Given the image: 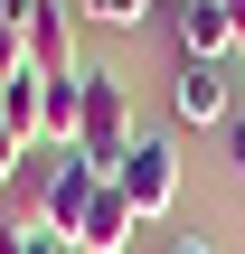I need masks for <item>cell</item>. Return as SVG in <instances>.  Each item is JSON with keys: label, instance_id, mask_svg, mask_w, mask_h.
Wrapping results in <instances>:
<instances>
[{"label": "cell", "instance_id": "cell-11", "mask_svg": "<svg viewBox=\"0 0 245 254\" xmlns=\"http://www.w3.org/2000/svg\"><path fill=\"white\" fill-rule=\"evenodd\" d=\"M19 254H76V245H66V236H47V226H28V236H19Z\"/></svg>", "mask_w": 245, "mask_h": 254}, {"label": "cell", "instance_id": "cell-4", "mask_svg": "<svg viewBox=\"0 0 245 254\" xmlns=\"http://www.w3.org/2000/svg\"><path fill=\"white\" fill-rule=\"evenodd\" d=\"M113 189L132 198V217H170V198H179V151H170V132H132Z\"/></svg>", "mask_w": 245, "mask_h": 254}, {"label": "cell", "instance_id": "cell-12", "mask_svg": "<svg viewBox=\"0 0 245 254\" xmlns=\"http://www.w3.org/2000/svg\"><path fill=\"white\" fill-rule=\"evenodd\" d=\"M9 179H19V132L0 123V189H9Z\"/></svg>", "mask_w": 245, "mask_h": 254}, {"label": "cell", "instance_id": "cell-8", "mask_svg": "<svg viewBox=\"0 0 245 254\" xmlns=\"http://www.w3.org/2000/svg\"><path fill=\"white\" fill-rule=\"evenodd\" d=\"M0 123L19 132V151H28V141H47V75H19V85L0 94Z\"/></svg>", "mask_w": 245, "mask_h": 254}, {"label": "cell", "instance_id": "cell-3", "mask_svg": "<svg viewBox=\"0 0 245 254\" xmlns=\"http://www.w3.org/2000/svg\"><path fill=\"white\" fill-rule=\"evenodd\" d=\"M0 28H19L28 75H47V85H66V75H76V28H66V0H0Z\"/></svg>", "mask_w": 245, "mask_h": 254}, {"label": "cell", "instance_id": "cell-16", "mask_svg": "<svg viewBox=\"0 0 245 254\" xmlns=\"http://www.w3.org/2000/svg\"><path fill=\"white\" fill-rule=\"evenodd\" d=\"M161 9H189V0H161Z\"/></svg>", "mask_w": 245, "mask_h": 254}, {"label": "cell", "instance_id": "cell-14", "mask_svg": "<svg viewBox=\"0 0 245 254\" xmlns=\"http://www.w3.org/2000/svg\"><path fill=\"white\" fill-rule=\"evenodd\" d=\"M217 9H227V28H236V47H245V0H217Z\"/></svg>", "mask_w": 245, "mask_h": 254}, {"label": "cell", "instance_id": "cell-1", "mask_svg": "<svg viewBox=\"0 0 245 254\" xmlns=\"http://www.w3.org/2000/svg\"><path fill=\"white\" fill-rule=\"evenodd\" d=\"M76 85H85V113H76V151H85V160L113 179V170H123V151H132V85H123L113 66H85Z\"/></svg>", "mask_w": 245, "mask_h": 254}, {"label": "cell", "instance_id": "cell-13", "mask_svg": "<svg viewBox=\"0 0 245 254\" xmlns=\"http://www.w3.org/2000/svg\"><path fill=\"white\" fill-rule=\"evenodd\" d=\"M227 170H236V179H245V113H236V123H227Z\"/></svg>", "mask_w": 245, "mask_h": 254}, {"label": "cell", "instance_id": "cell-15", "mask_svg": "<svg viewBox=\"0 0 245 254\" xmlns=\"http://www.w3.org/2000/svg\"><path fill=\"white\" fill-rule=\"evenodd\" d=\"M170 254H217V245H208V236H179V245H170Z\"/></svg>", "mask_w": 245, "mask_h": 254}, {"label": "cell", "instance_id": "cell-9", "mask_svg": "<svg viewBox=\"0 0 245 254\" xmlns=\"http://www.w3.org/2000/svg\"><path fill=\"white\" fill-rule=\"evenodd\" d=\"M76 75H85V66H76ZM76 75L47 85V141H76V113H85V85H76Z\"/></svg>", "mask_w": 245, "mask_h": 254}, {"label": "cell", "instance_id": "cell-7", "mask_svg": "<svg viewBox=\"0 0 245 254\" xmlns=\"http://www.w3.org/2000/svg\"><path fill=\"white\" fill-rule=\"evenodd\" d=\"M132 226H142V217H132V198H123V189H104V198L85 207V226H76V254H132Z\"/></svg>", "mask_w": 245, "mask_h": 254}, {"label": "cell", "instance_id": "cell-6", "mask_svg": "<svg viewBox=\"0 0 245 254\" xmlns=\"http://www.w3.org/2000/svg\"><path fill=\"white\" fill-rule=\"evenodd\" d=\"M170 28H179V57H189V66H227V57H236V28H227V9H217V0L170 9Z\"/></svg>", "mask_w": 245, "mask_h": 254}, {"label": "cell", "instance_id": "cell-10", "mask_svg": "<svg viewBox=\"0 0 245 254\" xmlns=\"http://www.w3.org/2000/svg\"><path fill=\"white\" fill-rule=\"evenodd\" d=\"M76 9H85V19H104V28H142L161 0H76Z\"/></svg>", "mask_w": 245, "mask_h": 254}, {"label": "cell", "instance_id": "cell-2", "mask_svg": "<svg viewBox=\"0 0 245 254\" xmlns=\"http://www.w3.org/2000/svg\"><path fill=\"white\" fill-rule=\"evenodd\" d=\"M104 189H113V179H104L76 141H47V170H38V226L76 245V226H85V207H94Z\"/></svg>", "mask_w": 245, "mask_h": 254}, {"label": "cell", "instance_id": "cell-5", "mask_svg": "<svg viewBox=\"0 0 245 254\" xmlns=\"http://www.w3.org/2000/svg\"><path fill=\"white\" fill-rule=\"evenodd\" d=\"M170 113L198 123V132H227V123H236V85H227V66H189V57H179V75H170Z\"/></svg>", "mask_w": 245, "mask_h": 254}]
</instances>
